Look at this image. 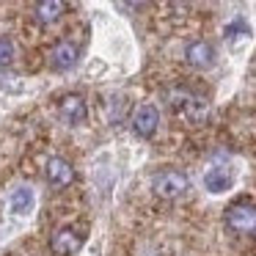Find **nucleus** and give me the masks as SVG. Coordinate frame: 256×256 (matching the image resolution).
I'll list each match as a JSON object with an SVG mask.
<instances>
[{
  "instance_id": "7ed1b4c3",
  "label": "nucleus",
  "mask_w": 256,
  "mask_h": 256,
  "mask_svg": "<svg viewBox=\"0 0 256 256\" xmlns=\"http://www.w3.org/2000/svg\"><path fill=\"white\" fill-rule=\"evenodd\" d=\"M83 245V237H80L74 228H56L50 234V250L52 256H74Z\"/></svg>"
},
{
  "instance_id": "20e7f679",
  "label": "nucleus",
  "mask_w": 256,
  "mask_h": 256,
  "mask_svg": "<svg viewBox=\"0 0 256 256\" xmlns=\"http://www.w3.org/2000/svg\"><path fill=\"white\" fill-rule=\"evenodd\" d=\"M157 127H160V110H157L154 105H140L138 110H135L132 116V130L138 138H152V135L157 132Z\"/></svg>"
},
{
  "instance_id": "ddd939ff",
  "label": "nucleus",
  "mask_w": 256,
  "mask_h": 256,
  "mask_svg": "<svg viewBox=\"0 0 256 256\" xmlns=\"http://www.w3.org/2000/svg\"><path fill=\"white\" fill-rule=\"evenodd\" d=\"M14 61V42L0 36V66H8Z\"/></svg>"
},
{
  "instance_id": "1a4fd4ad",
  "label": "nucleus",
  "mask_w": 256,
  "mask_h": 256,
  "mask_svg": "<svg viewBox=\"0 0 256 256\" xmlns=\"http://www.w3.org/2000/svg\"><path fill=\"white\" fill-rule=\"evenodd\" d=\"M171 105L176 108L179 113H184L188 118H201L206 113V105L201 100H196L193 94H188V91H176V94L171 96Z\"/></svg>"
},
{
  "instance_id": "f03ea898",
  "label": "nucleus",
  "mask_w": 256,
  "mask_h": 256,
  "mask_svg": "<svg viewBox=\"0 0 256 256\" xmlns=\"http://www.w3.org/2000/svg\"><path fill=\"white\" fill-rule=\"evenodd\" d=\"M152 190H154V196H160V198H179V196L188 190V176H184L182 171L166 168V171L154 174Z\"/></svg>"
},
{
  "instance_id": "f257e3e1",
  "label": "nucleus",
  "mask_w": 256,
  "mask_h": 256,
  "mask_svg": "<svg viewBox=\"0 0 256 256\" xmlns=\"http://www.w3.org/2000/svg\"><path fill=\"white\" fill-rule=\"evenodd\" d=\"M226 226L237 234H256V201L240 198L226 206Z\"/></svg>"
},
{
  "instance_id": "6e6552de",
  "label": "nucleus",
  "mask_w": 256,
  "mask_h": 256,
  "mask_svg": "<svg viewBox=\"0 0 256 256\" xmlns=\"http://www.w3.org/2000/svg\"><path fill=\"white\" fill-rule=\"evenodd\" d=\"M184 58H188L190 66H196V69H206V66H212L215 50H212L210 42H190L188 50H184Z\"/></svg>"
},
{
  "instance_id": "9d476101",
  "label": "nucleus",
  "mask_w": 256,
  "mask_h": 256,
  "mask_svg": "<svg viewBox=\"0 0 256 256\" xmlns=\"http://www.w3.org/2000/svg\"><path fill=\"white\" fill-rule=\"evenodd\" d=\"M232 171H228L226 166H212L210 171L204 174V188L210 190V193H226L228 188H232Z\"/></svg>"
},
{
  "instance_id": "4468645a",
  "label": "nucleus",
  "mask_w": 256,
  "mask_h": 256,
  "mask_svg": "<svg viewBox=\"0 0 256 256\" xmlns=\"http://www.w3.org/2000/svg\"><path fill=\"white\" fill-rule=\"evenodd\" d=\"M234 34H248V28H245V25L237 20V22H232V25L226 28V36H234Z\"/></svg>"
},
{
  "instance_id": "0eeeda50",
  "label": "nucleus",
  "mask_w": 256,
  "mask_h": 256,
  "mask_svg": "<svg viewBox=\"0 0 256 256\" xmlns=\"http://www.w3.org/2000/svg\"><path fill=\"white\" fill-rule=\"evenodd\" d=\"M61 116L66 124H80L88 116V105H86V100L80 94H66L61 100Z\"/></svg>"
},
{
  "instance_id": "39448f33",
  "label": "nucleus",
  "mask_w": 256,
  "mask_h": 256,
  "mask_svg": "<svg viewBox=\"0 0 256 256\" xmlns=\"http://www.w3.org/2000/svg\"><path fill=\"white\" fill-rule=\"evenodd\" d=\"M78 61H80V47L72 44V42H58L50 52V66L56 72H69V69L78 66Z\"/></svg>"
},
{
  "instance_id": "423d86ee",
  "label": "nucleus",
  "mask_w": 256,
  "mask_h": 256,
  "mask_svg": "<svg viewBox=\"0 0 256 256\" xmlns=\"http://www.w3.org/2000/svg\"><path fill=\"white\" fill-rule=\"evenodd\" d=\"M44 176L52 188H66V184L74 182V168L69 160L64 157H50L47 160V168H44Z\"/></svg>"
},
{
  "instance_id": "f8f14e48",
  "label": "nucleus",
  "mask_w": 256,
  "mask_h": 256,
  "mask_svg": "<svg viewBox=\"0 0 256 256\" xmlns=\"http://www.w3.org/2000/svg\"><path fill=\"white\" fill-rule=\"evenodd\" d=\"M12 212H17V215H25V212L34 210V190L30 188H17L12 193Z\"/></svg>"
},
{
  "instance_id": "9b49d317",
  "label": "nucleus",
  "mask_w": 256,
  "mask_h": 256,
  "mask_svg": "<svg viewBox=\"0 0 256 256\" xmlns=\"http://www.w3.org/2000/svg\"><path fill=\"white\" fill-rule=\"evenodd\" d=\"M64 12H66V3H61V0H44V3L34 6V17L39 25H52Z\"/></svg>"
}]
</instances>
